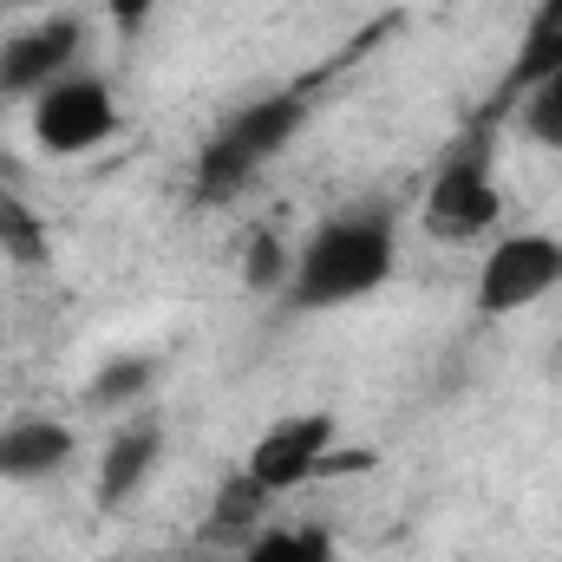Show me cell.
Segmentation results:
<instances>
[{
  "label": "cell",
  "instance_id": "cell-5",
  "mask_svg": "<svg viewBox=\"0 0 562 562\" xmlns=\"http://www.w3.org/2000/svg\"><path fill=\"white\" fill-rule=\"evenodd\" d=\"M119 138V99L99 72H66L33 99V144L46 157H86Z\"/></svg>",
  "mask_w": 562,
  "mask_h": 562
},
{
  "label": "cell",
  "instance_id": "cell-3",
  "mask_svg": "<svg viewBox=\"0 0 562 562\" xmlns=\"http://www.w3.org/2000/svg\"><path fill=\"white\" fill-rule=\"evenodd\" d=\"M419 223L431 243H477L504 223V196H497V170H491V125H477L471 138H458L438 157Z\"/></svg>",
  "mask_w": 562,
  "mask_h": 562
},
{
  "label": "cell",
  "instance_id": "cell-2",
  "mask_svg": "<svg viewBox=\"0 0 562 562\" xmlns=\"http://www.w3.org/2000/svg\"><path fill=\"white\" fill-rule=\"evenodd\" d=\"M307 119H314V86H288V92H262V99L236 105L196 150V196L203 203L243 196L281 150L307 132Z\"/></svg>",
  "mask_w": 562,
  "mask_h": 562
},
{
  "label": "cell",
  "instance_id": "cell-8",
  "mask_svg": "<svg viewBox=\"0 0 562 562\" xmlns=\"http://www.w3.org/2000/svg\"><path fill=\"white\" fill-rule=\"evenodd\" d=\"M72 464V425L66 419H7L0 425V484H46Z\"/></svg>",
  "mask_w": 562,
  "mask_h": 562
},
{
  "label": "cell",
  "instance_id": "cell-14",
  "mask_svg": "<svg viewBox=\"0 0 562 562\" xmlns=\"http://www.w3.org/2000/svg\"><path fill=\"white\" fill-rule=\"evenodd\" d=\"M517 125H524V138L530 144L562 150V86L557 79H537V86L517 92Z\"/></svg>",
  "mask_w": 562,
  "mask_h": 562
},
{
  "label": "cell",
  "instance_id": "cell-9",
  "mask_svg": "<svg viewBox=\"0 0 562 562\" xmlns=\"http://www.w3.org/2000/svg\"><path fill=\"white\" fill-rule=\"evenodd\" d=\"M157 458H164V425L157 419L125 425V431L105 445V458H99V484H92L99 510H125V504L144 491V477H150Z\"/></svg>",
  "mask_w": 562,
  "mask_h": 562
},
{
  "label": "cell",
  "instance_id": "cell-10",
  "mask_svg": "<svg viewBox=\"0 0 562 562\" xmlns=\"http://www.w3.org/2000/svg\"><path fill=\"white\" fill-rule=\"evenodd\" d=\"M562 66V0H537L530 26H524V46H517V66H510V99L524 86H537L543 72Z\"/></svg>",
  "mask_w": 562,
  "mask_h": 562
},
{
  "label": "cell",
  "instance_id": "cell-13",
  "mask_svg": "<svg viewBox=\"0 0 562 562\" xmlns=\"http://www.w3.org/2000/svg\"><path fill=\"white\" fill-rule=\"evenodd\" d=\"M150 380H157V360L150 353H119V360H105L86 380V400L92 406H125V400H144L150 393Z\"/></svg>",
  "mask_w": 562,
  "mask_h": 562
},
{
  "label": "cell",
  "instance_id": "cell-11",
  "mask_svg": "<svg viewBox=\"0 0 562 562\" xmlns=\"http://www.w3.org/2000/svg\"><path fill=\"white\" fill-rule=\"evenodd\" d=\"M243 562H334V530L321 524H269L243 543Z\"/></svg>",
  "mask_w": 562,
  "mask_h": 562
},
{
  "label": "cell",
  "instance_id": "cell-18",
  "mask_svg": "<svg viewBox=\"0 0 562 562\" xmlns=\"http://www.w3.org/2000/svg\"><path fill=\"white\" fill-rule=\"evenodd\" d=\"M0 236H7V210H0Z\"/></svg>",
  "mask_w": 562,
  "mask_h": 562
},
{
  "label": "cell",
  "instance_id": "cell-4",
  "mask_svg": "<svg viewBox=\"0 0 562 562\" xmlns=\"http://www.w3.org/2000/svg\"><path fill=\"white\" fill-rule=\"evenodd\" d=\"M557 288H562V236H550V229L491 236L484 269H477V314L510 321V314L550 301Z\"/></svg>",
  "mask_w": 562,
  "mask_h": 562
},
{
  "label": "cell",
  "instance_id": "cell-16",
  "mask_svg": "<svg viewBox=\"0 0 562 562\" xmlns=\"http://www.w3.org/2000/svg\"><path fill=\"white\" fill-rule=\"evenodd\" d=\"M105 13H112V26L125 40H138L144 26H150V13H157V0H105Z\"/></svg>",
  "mask_w": 562,
  "mask_h": 562
},
{
  "label": "cell",
  "instance_id": "cell-17",
  "mask_svg": "<svg viewBox=\"0 0 562 562\" xmlns=\"http://www.w3.org/2000/svg\"><path fill=\"white\" fill-rule=\"evenodd\" d=\"M543 79H557V86H562V66H557V72H543Z\"/></svg>",
  "mask_w": 562,
  "mask_h": 562
},
{
  "label": "cell",
  "instance_id": "cell-6",
  "mask_svg": "<svg viewBox=\"0 0 562 562\" xmlns=\"http://www.w3.org/2000/svg\"><path fill=\"white\" fill-rule=\"evenodd\" d=\"M86 53V20L79 13H53L40 26H20L0 46V99H40L53 79L79 72Z\"/></svg>",
  "mask_w": 562,
  "mask_h": 562
},
{
  "label": "cell",
  "instance_id": "cell-7",
  "mask_svg": "<svg viewBox=\"0 0 562 562\" xmlns=\"http://www.w3.org/2000/svg\"><path fill=\"white\" fill-rule=\"evenodd\" d=\"M334 438H340L334 413H288V419L262 425V438H256V451H249L243 471H249L269 497H276V491H294V484H307V477L327 464Z\"/></svg>",
  "mask_w": 562,
  "mask_h": 562
},
{
  "label": "cell",
  "instance_id": "cell-15",
  "mask_svg": "<svg viewBox=\"0 0 562 562\" xmlns=\"http://www.w3.org/2000/svg\"><path fill=\"white\" fill-rule=\"evenodd\" d=\"M288 276H294V256H288L281 229H256L249 236V256H243V281L256 294H276V288H288Z\"/></svg>",
  "mask_w": 562,
  "mask_h": 562
},
{
  "label": "cell",
  "instance_id": "cell-12",
  "mask_svg": "<svg viewBox=\"0 0 562 562\" xmlns=\"http://www.w3.org/2000/svg\"><path fill=\"white\" fill-rule=\"evenodd\" d=\"M262 510H269V491H262L249 471H236V477H223L216 497H210V530L256 537V530H262Z\"/></svg>",
  "mask_w": 562,
  "mask_h": 562
},
{
  "label": "cell",
  "instance_id": "cell-1",
  "mask_svg": "<svg viewBox=\"0 0 562 562\" xmlns=\"http://www.w3.org/2000/svg\"><path fill=\"white\" fill-rule=\"evenodd\" d=\"M393 269H400L393 210H347V216L314 223V236L294 249V276L281 294L294 314H334V307L380 294Z\"/></svg>",
  "mask_w": 562,
  "mask_h": 562
}]
</instances>
